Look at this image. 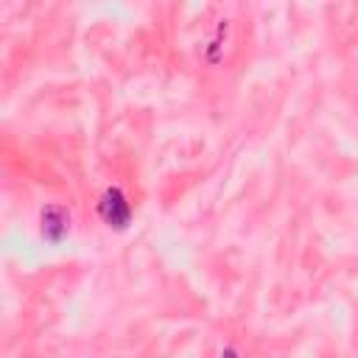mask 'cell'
<instances>
[{
    "mask_svg": "<svg viewBox=\"0 0 358 358\" xmlns=\"http://www.w3.org/2000/svg\"><path fill=\"white\" fill-rule=\"evenodd\" d=\"M221 358H241V355H238L235 347H224V350H221Z\"/></svg>",
    "mask_w": 358,
    "mask_h": 358,
    "instance_id": "3",
    "label": "cell"
},
{
    "mask_svg": "<svg viewBox=\"0 0 358 358\" xmlns=\"http://www.w3.org/2000/svg\"><path fill=\"white\" fill-rule=\"evenodd\" d=\"M39 235L48 246L64 243V238L70 235V213L62 204H45L39 213Z\"/></svg>",
    "mask_w": 358,
    "mask_h": 358,
    "instance_id": "2",
    "label": "cell"
},
{
    "mask_svg": "<svg viewBox=\"0 0 358 358\" xmlns=\"http://www.w3.org/2000/svg\"><path fill=\"white\" fill-rule=\"evenodd\" d=\"M98 215L109 229L123 232L131 224V204H129L126 193L120 187H106L98 199Z\"/></svg>",
    "mask_w": 358,
    "mask_h": 358,
    "instance_id": "1",
    "label": "cell"
}]
</instances>
